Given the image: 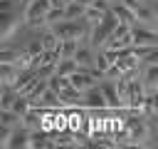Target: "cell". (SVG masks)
I'll list each match as a JSON object with an SVG mask.
<instances>
[{
    "label": "cell",
    "instance_id": "1",
    "mask_svg": "<svg viewBox=\"0 0 158 149\" xmlns=\"http://www.w3.org/2000/svg\"><path fill=\"white\" fill-rule=\"evenodd\" d=\"M116 25H118V20H116V15H114V12H111V7H109V12L104 15V20H101V22H96V25L91 27V35H89V45H91L94 50H101V47L106 45V40L114 35Z\"/></svg>",
    "mask_w": 158,
    "mask_h": 149
},
{
    "label": "cell",
    "instance_id": "2",
    "mask_svg": "<svg viewBox=\"0 0 158 149\" xmlns=\"http://www.w3.org/2000/svg\"><path fill=\"white\" fill-rule=\"evenodd\" d=\"M49 0H32L27 7H25V25L30 27V30H47V25H44V15L49 12Z\"/></svg>",
    "mask_w": 158,
    "mask_h": 149
},
{
    "label": "cell",
    "instance_id": "3",
    "mask_svg": "<svg viewBox=\"0 0 158 149\" xmlns=\"http://www.w3.org/2000/svg\"><path fill=\"white\" fill-rule=\"evenodd\" d=\"M133 45V25H126V22H118L114 35L106 40V45L101 50H126Z\"/></svg>",
    "mask_w": 158,
    "mask_h": 149
},
{
    "label": "cell",
    "instance_id": "4",
    "mask_svg": "<svg viewBox=\"0 0 158 149\" xmlns=\"http://www.w3.org/2000/svg\"><path fill=\"white\" fill-rule=\"evenodd\" d=\"M133 45L136 47H158V32L151 25H133Z\"/></svg>",
    "mask_w": 158,
    "mask_h": 149
},
{
    "label": "cell",
    "instance_id": "5",
    "mask_svg": "<svg viewBox=\"0 0 158 149\" xmlns=\"http://www.w3.org/2000/svg\"><path fill=\"white\" fill-rule=\"evenodd\" d=\"M84 109H91L94 114H101V112H106V109H109L106 97H104V92H101V87H99V84L84 92Z\"/></svg>",
    "mask_w": 158,
    "mask_h": 149
},
{
    "label": "cell",
    "instance_id": "6",
    "mask_svg": "<svg viewBox=\"0 0 158 149\" xmlns=\"http://www.w3.org/2000/svg\"><path fill=\"white\" fill-rule=\"evenodd\" d=\"M69 79H72V84H74L77 89H81V92H86V89H91V87H96V84H99V79H96L89 70H84V67H79Z\"/></svg>",
    "mask_w": 158,
    "mask_h": 149
},
{
    "label": "cell",
    "instance_id": "7",
    "mask_svg": "<svg viewBox=\"0 0 158 149\" xmlns=\"http://www.w3.org/2000/svg\"><path fill=\"white\" fill-rule=\"evenodd\" d=\"M20 25H22V17H17L15 12H2V42H10Z\"/></svg>",
    "mask_w": 158,
    "mask_h": 149
},
{
    "label": "cell",
    "instance_id": "8",
    "mask_svg": "<svg viewBox=\"0 0 158 149\" xmlns=\"http://www.w3.org/2000/svg\"><path fill=\"white\" fill-rule=\"evenodd\" d=\"M111 12L116 15V20H118V22H126V25H136V22H138V20H136V12H133L123 0L114 2V5H111Z\"/></svg>",
    "mask_w": 158,
    "mask_h": 149
},
{
    "label": "cell",
    "instance_id": "9",
    "mask_svg": "<svg viewBox=\"0 0 158 149\" xmlns=\"http://www.w3.org/2000/svg\"><path fill=\"white\" fill-rule=\"evenodd\" d=\"M74 60L79 62V67H91L94 60H96V52H94V47H91L89 42H81L79 50L74 52Z\"/></svg>",
    "mask_w": 158,
    "mask_h": 149
},
{
    "label": "cell",
    "instance_id": "10",
    "mask_svg": "<svg viewBox=\"0 0 158 149\" xmlns=\"http://www.w3.org/2000/svg\"><path fill=\"white\" fill-rule=\"evenodd\" d=\"M22 127H25L27 132L44 129V117H42V112H37V109H30V112L22 117Z\"/></svg>",
    "mask_w": 158,
    "mask_h": 149
},
{
    "label": "cell",
    "instance_id": "11",
    "mask_svg": "<svg viewBox=\"0 0 158 149\" xmlns=\"http://www.w3.org/2000/svg\"><path fill=\"white\" fill-rule=\"evenodd\" d=\"M143 84H146V92L153 94L158 92V65H151V67H143Z\"/></svg>",
    "mask_w": 158,
    "mask_h": 149
},
{
    "label": "cell",
    "instance_id": "12",
    "mask_svg": "<svg viewBox=\"0 0 158 149\" xmlns=\"http://www.w3.org/2000/svg\"><path fill=\"white\" fill-rule=\"evenodd\" d=\"M20 74H22V70H17L15 65H2V74H0L2 87H15L17 79H20Z\"/></svg>",
    "mask_w": 158,
    "mask_h": 149
},
{
    "label": "cell",
    "instance_id": "13",
    "mask_svg": "<svg viewBox=\"0 0 158 149\" xmlns=\"http://www.w3.org/2000/svg\"><path fill=\"white\" fill-rule=\"evenodd\" d=\"M77 70H79V62H77L74 57H59V62H57V74L72 77Z\"/></svg>",
    "mask_w": 158,
    "mask_h": 149
},
{
    "label": "cell",
    "instance_id": "14",
    "mask_svg": "<svg viewBox=\"0 0 158 149\" xmlns=\"http://www.w3.org/2000/svg\"><path fill=\"white\" fill-rule=\"evenodd\" d=\"M0 127H12V129L22 127V114H17L15 109H2V114H0Z\"/></svg>",
    "mask_w": 158,
    "mask_h": 149
},
{
    "label": "cell",
    "instance_id": "15",
    "mask_svg": "<svg viewBox=\"0 0 158 149\" xmlns=\"http://www.w3.org/2000/svg\"><path fill=\"white\" fill-rule=\"evenodd\" d=\"M156 17H158L156 7H146V5H141V7L136 10V20H138L141 25H153V22H156Z\"/></svg>",
    "mask_w": 158,
    "mask_h": 149
},
{
    "label": "cell",
    "instance_id": "16",
    "mask_svg": "<svg viewBox=\"0 0 158 149\" xmlns=\"http://www.w3.org/2000/svg\"><path fill=\"white\" fill-rule=\"evenodd\" d=\"M79 40H59V57H74V52L79 50Z\"/></svg>",
    "mask_w": 158,
    "mask_h": 149
},
{
    "label": "cell",
    "instance_id": "17",
    "mask_svg": "<svg viewBox=\"0 0 158 149\" xmlns=\"http://www.w3.org/2000/svg\"><path fill=\"white\" fill-rule=\"evenodd\" d=\"M84 12H86V7H84V5L79 2V0L69 2V5H67V10H64L67 20H79V17H84Z\"/></svg>",
    "mask_w": 158,
    "mask_h": 149
},
{
    "label": "cell",
    "instance_id": "18",
    "mask_svg": "<svg viewBox=\"0 0 158 149\" xmlns=\"http://www.w3.org/2000/svg\"><path fill=\"white\" fill-rule=\"evenodd\" d=\"M42 45H44V50H57L59 47V37L54 35V30H47V32H42Z\"/></svg>",
    "mask_w": 158,
    "mask_h": 149
},
{
    "label": "cell",
    "instance_id": "19",
    "mask_svg": "<svg viewBox=\"0 0 158 149\" xmlns=\"http://www.w3.org/2000/svg\"><path fill=\"white\" fill-rule=\"evenodd\" d=\"M94 67H96V70H101L104 74H109V70H111V62H109V57H106V52H104V50H101V52H96Z\"/></svg>",
    "mask_w": 158,
    "mask_h": 149
},
{
    "label": "cell",
    "instance_id": "20",
    "mask_svg": "<svg viewBox=\"0 0 158 149\" xmlns=\"http://www.w3.org/2000/svg\"><path fill=\"white\" fill-rule=\"evenodd\" d=\"M20 52H22V50L5 47V50H2V65H15V62H17V57H20Z\"/></svg>",
    "mask_w": 158,
    "mask_h": 149
},
{
    "label": "cell",
    "instance_id": "21",
    "mask_svg": "<svg viewBox=\"0 0 158 149\" xmlns=\"http://www.w3.org/2000/svg\"><path fill=\"white\" fill-rule=\"evenodd\" d=\"M12 137H15V129H12V127H2V134H0V147H2V149H10Z\"/></svg>",
    "mask_w": 158,
    "mask_h": 149
},
{
    "label": "cell",
    "instance_id": "22",
    "mask_svg": "<svg viewBox=\"0 0 158 149\" xmlns=\"http://www.w3.org/2000/svg\"><path fill=\"white\" fill-rule=\"evenodd\" d=\"M37 74L44 77V79H49L52 74H57V65H40L37 67Z\"/></svg>",
    "mask_w": 158,
    "mask_h": 149
},
{
    "label": "cell",
    "instance_id": "23",
    "mask_svg": "<svg viewBox=\"0 0 158 149\" xmlns=\"http://www.w3.org/2000/svg\"><path fill=\"white\" fill-rule=\"evenodd\" d=\"M49 5H52V7H67L69 0H49Z\"/></svg>",
    "mask_w": 158,
    "mask_h": 149
},
{
    "label": "cell",
    "instance_id": "24",
    "mask_svg": "<svg viewBox=\"0 0 158 149\" xmlns=\"http://www.w3.org/2000/svg\"><path fill=\"white\" fill-rule=\"evenodd\" d=\"M151 97H153V114H158V92H153Z\"/></svg>",
    "mask_w": 158,
    "mask_h": 149
},
{
    "label": "cell",
    "instance_id": "25",
    "mask_svg": "<svg viewBox=\"0 0 158 149\" xmlns=\"http://www.w3.org/2000/svg\"><path fill=\"white\" fill-rule=\"evenodd\" d=\"M148 119H151V124H153V129L158 132V114H153V117H148Z\"/></svg>",
    "mask_w": 158,
    "mask_h": 149
},
{
    "label": "cell",
    "instance_id": "26",
    "mask_svg": "<svg viewBox=\"0 0 158 149\" xmlns=\"http://www.w3.org/2000/svg\"><path fill=\"white\" fill-rule=\"evenodd\" d=\"M151 27H153V30H156V32H158V17H156V22H153V25H151Z\"/></svg>",
    "mask_w": 158,
    "mask_h": 149
},
{
    "label": "cell",
    "instance_id": "27",
    "mask_svg": "<svg viewBox=\"0 0 158 149\" xmlns=\"http://www.w3.org/2000/svg\"><path fill=\"white\" fill-rule=\"evenodd\" d=\"M106 2H109V5H114V2H118V0H106Z\"/></svg>",
    "mask_w": 158,
    "mask_h": 149
},
{
    "label": "cell",
    "instance_id": "28",
    "mask_svg": "<svg viewBox=\"0 0 158 149\" xmlns=\"http://www.w3.org/2000/svg\"><path fill=\"white\" fill-rule=\"evenodd\" d=\"M156 12H158V7H156Z\"/></svg>",
    "mask_w": 158,
    "mask_h": 149
}]
</instances>
